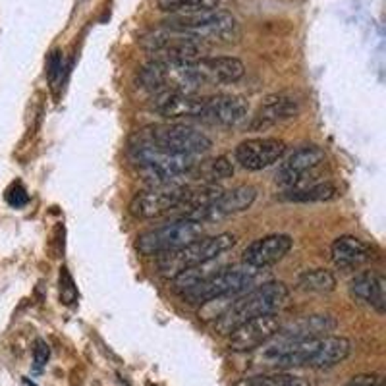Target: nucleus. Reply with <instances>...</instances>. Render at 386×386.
<instances>
[{
    "label": "nucleus",
    "instance_id": "2eb2a0df",
    "mask_svg": "<svg viewBox=\"0 0 386 386\" xmlns=\"http://www.w3.org/2000/svg\"><path fill=\"white\" fill-rule=\"evenodd\" d=\"M286 153V143L278 138L245 139L234 151L236 163L245 171H263L278 163Z\"/></svg>",
    "mask_w": 386,
    "mask_h": 386
},
{
    "label": "nucleus",
    "instance_id": "f3484780",
    "mask_svg": "<svg viewBox=\"0 0 386 386\" xmlns=\"http://www.w3.org/2000/svg\"><path fill=\"white\" fill-rule=\"evenodd\" d=\"M249 116V103L238 95H215L205 97V120H210L215 124L234 126L243 124Z\"/></svg>",
    "mask_w": 386,
    "mask_h": 386
},
{
    "label": "nucleus",
    "instance_id": "c756f323",
    "mask_svg": "<svg viewBox=\"0 0 386 386\" xmlns=\"http://www.w3.org/2000/svg\"><path fill=\"white\" fill-rule=\"evenodd\" d=\"M6 201L12 207H24V205H27V201H29V195H27L26 188L21 186V183H14L12 188L6 191Z\"/></svg>",
    "mask_w": 386,
    "mask_h": 386
},
{
    "label": "nucleus",
    "instance_id": "7c9ffc66",
    "mask_svg": "<svg viewBox=\"0 0 386 386\" xmlns=\"http://www.w3.org/2000/svg\"><path fill=\"white\" fill-rule=\"evenodd\" d=\"M51 357V347L45 340L35 342V347H33V363H35V369H43L46 365V361Z\"/></svg>",
    "mask_w": 386,
    "mask_h": 386
},
{
    "label": "nucleus",
    "instance_id": "393cba45",
    "mask_svg": "<svg viewBox=\"0 0 386 386\" xmlns=\"http://www.w3.org/2000/svg\"><path fill=\"white\" fill-rule=\"evenodd\" d=\"M298 288L311 294H328L336 290V276L327 268H311L298 276Z\"/></svg>",
    "mask_w": 386,
    "mask_h": 386
},
{
    "label": "nucleus",
    "instance_id": "9d476101",
    "mask_svg": "<svg viewBox=\"0 0 386 386\" xmlns=\"http://www.w3.org/2000/svg\"><path fill=\"white\" fill-rule=\"evenodd\" d=\"M186 186L182 183H171V186H151L149 190L138 191L130 203V213L136 218L151 220L166 215L174 209H180V205L186 195Z\"/></svg>",
    "mask_w": 386,
    "mask_h": 386
},
{
    "label": "nucleus",
    "instance_id": "0eeeda50",
    "mask_svg": "<svg viewBox=\"0 0 386 386\" xmlns=\"http://www.w3.org/2000/svg\"><path fill=\"white\" fill-rule=\"evenodd\" d=\"M143 138L145 143L153 145V147H157V149L168 151V153H178V155H190V157L207 153V151L210 149V145H213L203 131L183 124L147 128Z\"/></svg>",
    "mask_w": 386,
    "mask_h": 386
},
{
    "label": "nucleus",
    "instance_id": "6e6552de",
    "mask_svg": "<svg viewBox=\"0 0 386 386\" xmlns=\"http://www.w3.org/2000/svg\"><path fill=\"white\" fill-rule=\"evenodd\" d=\"M141 45L147 53L155 56V62H176V64L193 62L201 59L203 53L199 41L166 27L149 33L147 37H143Z\"/></svg>",
    "mask_w": 386,
    "mask_h": 386
},
{
    "label": "nucleus",
    "instance_id": "7ed1b4c3",
    "mask_svg": "<svg viewBox=\"0 0 386 386\" xmlns=\"http://www.w3.org/2000/svg\"><path fill=\"white\" fill-rule=\"evenodd\" d=\"M259 275H261L259 268L249 267L245 263L218 268L207 280L199 282L193 288L183 290V298H188L191 303H209L226 295L234 298L242 292H248V288L255 284Z\"/></svg>",
    "mask_w": 386,
    "mask_h": 386
},
{
    "label": "nucleus",
    "instance_id": "cd10ccee",
    "mask_svg": "<svg viewBox=\"0 0 386 386\" xmlns=\"http://www.w3.org/2000/svg\"><path fill=\"white\" fill-rule=\"evenodd\" d=\"M234 174V166L228 163L226 157H218L209 163V178L210 180H226Z\"/></svg>",
    "mask_w": 386,
    "mask_h": 386
},
{
    "label": "nucleus",
    "instance_id": "bb28decb",
    "mask_svg": "<svg viewBox=\"0 0 386 386\" xmlns=\"http://www.w3.org/2000/svg\"><path fill=\"white\" fill-rule=\"evenodd\" d=\"M234 386H308V382L290 373H263L243 377Z\"/></svg>",
    "mask_w": 386,
    "mask_h": 386
},
{
    "label": "nucleus",
    "instance_id": "412c9836",
    "mask_svg": "<svg viewBox=\"0 0 386 386\" xmlns=\"http://www.w3.org/2000/svg\"><path fill=\"white\" fill-rule=\"evenodd\" d=\"M371 255H373L371 245L355 236L336 238L332 248H330L332 263L342 270H352V268L365 265L371 259Z\"/></svg>",
    "mask_w": 386,
    "mask_h": 386
},
{
    "label": "nucleus",
    "instance_id": "f257e3e1",
    "mask_svg": "<svg viewBox=\"0 0 386 386\" xmlns=\"http://www.w3.org/2000/svg\"><path fill=\"white\" fill-rule=\"evenodd\" d=\"M290 298V290L284 282L270 280L265 282L255 290H251L245 295H240L236 301L226 305L223 313L216 317L215 330L218 334H230L234 328H238L242 322L255 319L261 315L276 313L278 309L286 305Z\"/></svg>",
    "mask_w": 386,
    "mask_h": 386
},
{
    "label": "nucleus",
    "instance_id": "ddd939ff",
    "mask_svg": "<svg viewBox=\"0 0 386 386\" xmlns=\"http://www.w3.org/2000/svg\"><path fill=\"white\" fill-rule=\"evenodd\" d=\"M188 66L199 87L236 83L245 73L243 62L234 56H201Z\"/></svg>",
    "mask_w": 386,
    "mask_h": 386
},
{
    "label": "nucleus",
    "instance_id": "4468645a",
    "mask_svg": "<svg viewBox=\"0 0 386 386\" xmlns=\"http://www.w3.org/2000/svg\"><path fill=\"white\" fill-rule=\"evenodd\" d=\"M280 330V321L278 315L268 313L249 319V321L242 322L240 327L234 328L228 334V347L232 352H253L257 347L265 346L268 342L275 338Z\"/></svg>",
    "mask_w": 386,
    "mask_h": 386
},
{
    "label": "nucleus",
    "instance_id": "aec40b11",
    "mask_svg": "<svg viewBox=\"0 0 386 386\" xmlns=\"http://www.w3.org/2000/svg\"><path fill=\"white\" fill-rule=\"evenodd\" d=\"M300 112V103L298 98L290 97V95H270L261 103V106L257 108L255 116L251 120V130H265L270 126L284 122L298 116Z\"/></svg>",
    "mask_w": 386,
    "mask_h": 386
},
{
    "label": "nucleus",
    "instance_id": "9b49d317",
    "mask_svg": "<svg viewBox=\"0 0 386 386\" xmlns=\"http://www.w3.org/2000/svg\"><path fill=\"white\" fill-rule=\"evenodd\" d=\"M263 350V354L255 357L257 365L270 367V369H294V367H309L313 360L319 338L309 340H286L278 338Z\"/></svg>",
    "mask_w": 386,
    "mask_h": 386
},
{
    "label": "nucleus",
    "instance_id": "4be33fe9",
    "mask_svg": "<svg viewBox=\"0 0 386 386\" xmlns=\"http://www.w3.org/2000/svg\"><path fill=\"white\" fill-rule=\"evenodd\" d=\"M334 328H336V321L330 315H308L286 328L280 327L276 336L286 340H309V338L328 336V332H332Z\"/></svg>",
    "mask_w": 386,
    "mask_h": 386
},
{
    "label": "nucleus",
    "instance_id": "b1692460",
    "mask_svg": "<svg viewBox=\"0 0 386 386\" xmlns=\"http://www.w3.org/2000/svg\"><path fill=\"white\" fill-rule=\"evenodd\" d=\"M338 188L330 182H315L301 188H292L284 191L282 199L294 201V203H317V201H330L334 197H338Z\"/></svg>",
    "mask_w": 386,
    "mask_h": 386
},
{
    "label": "nucleus",
    "instance_id": "c85d7f7f",
    "mask_svg": "<svg viewBox=\"0 0 386 386\" xmlns=\"http://www.w3.org/2000/svg\"><path fill=\"white\" fill-rule=\"evenodd\" d=\"M76 295H78V290L73 286V280L70 273H68V268H62V273H60V298L64 303H73L76 301Z\"/></svg>",
    "mask_w": 386,
    "mask_h": 386
},
{
    "label": "nucleus",
    "instance_id": "20e7f679",
    "mask_svg": "<svg viewBox=\"0 0 386 386\" xmlns=\"http://www.w3.org/2000/svg\"><path fill=\"white\" fill-rule=\"evenodd\" d=\"M163 24L166 29L190 35L197 41H230L238 29L236 18L218 8L190 14H172Z\"/></svg>",
    "mask_w": 386,
    "mask_h": 386
},
{
    "label": "nucleus",
    "instance_id": "5701e85b",
    "mask_svg": "<svg viewBox=\"0 0 386 386\" xmlns=\"http://www.w3.org/2000/svg\"><path fill=\"white\" fill-rule=\"evenodd\" d=\"M352 354V342L344 338V336H322L317 342V350H315L313 360L309 367L313 369H332V367L340 365L342 361H346Z\"/></svg>",
    "mask_w": 386,
    "mask_h": 386
},
{
    "label": "nucleus",
    "instance_id": "473e14b6",
    "mask_svg": "<svg viewBox=\"0 0 386 386\" xmlns=\"http://www.w3.org/2000/svg\"><path fill=\"white\" fill-rule=\"evenodd\" d=\"M60 70H62V59H60L59 53H53V56L49 60V78H51V81H54Z\"/></svg>",
    "mask_w": 386,
    "mask_h": 386
},
{
    "label": "nucleus",
    "instance_id": "a211bd4d",
    "mask_svg": "<svg viewBox=\"0 0 386 386\" xmlns=\"http://www.w3.org/2000/svg\"><path fill=\"white\" fill-rule=\"evenodd\" d=\"M350 295L379 315L386 313V278L377 270H363L350 280Z\"/></svg>",
    "mask_w": 386,
    "mask_h": 386
},
{
    "label": "nucleus",
    "instance_id": "2f4dec72",
    "mask_svg": "<svg viewBox=\"0 0 386 386\" xmlns=\"http://www.w3.org/2000/svg\"><path fill=\"white\" fill-rule=\"evenodd\" d=\"M344 386H385V379H382L380 375L375 373L355 375V377H352Z\"/></svg>",
    "mask_w": 386,
    "mask_h": 386
},
{
    "label": "nucleus",
    "instance_id": "a878e982",
    "mask_svg": "<svg viewBox=\"0 0 386 386\" xmlns=\"http://www.w3.org/2000/svg\"><path fill=\"white\" fill-rule=\"evenodd\" d=\"M224 0H157L158 8L163 12L171 14H190L201 10H216L223 6Z\"/></svg>",
    "mask_w": 386,
    "mask_h": 386
},
{
    "label": "nucleus",
    "instance_id": "f8f14e48",
    "mask_svg": "<svg viewBox=\"0 0 386 386\" xmlns=\"http://www.w3.org/2000/svg\"><path fill=\"white\" fill-rule=\"evenodd\" d=\"M257 197V190L253 186H238L228 191H223L220 195L216 197L215 201L203 209H197L193 213L183 215V218H190L195 223H213V220H220L230 215H238L248 210Z\"/></svg>",
    "mask_w": 386,
    "mask_h": 386
},
{
    "label": "nucleus",
    "instance_id": "dca6fc26",
    "mask_svg": "<svg viewBox=\"0 0 386 386\" xmlns=\"http://www.w3.org/2000/svg\"><path fill=\"white\" fill-rule=\"evenodd\" d=\"M292 245H294V240L288 234H270V236L259 238L243 249V263L263 270L288 255Z\"/></svg>",
    "mask_w": 386,
    "mask_h": 386
},
{
    "label": "nucleus",
    "instance_id": "1a4fd4ad",
    "mask_svg": "<svg viewBox=\"0 0 386 386\" xmlns=\"http://www.w3.org/2000/svg\"><path fill=\"white\" fill-rule=\"evenodd\" d=\"M325 161H327V155L319 145H303L278 166L276 182L284 186L286 190L315 183L313 176H317Z\"/></svg>",
    "mask_w": 386,
    "mask_h": 386
},
{
    "label": "nucleus",
    "instance_id": "6ab92c4d",
    "mask_svg": "<svg viewBox=\"0 0 386 386\" xmlns=\"http://www.w3.org/2000/svg\"><path fill=\"white\" fill-rule=\"evenodd\" d=\"M155 111L164 118H203L205 97L188 95V93H158L155 98Z\"/></svg>",
    "mask_w": 386,
    "mask_h": 386
},
{
    "label": "nucleus",
    "instance_id": "f03ea898",
    "mask_svg": "<svg viewBox=\"0 0 386 386\" xmlns=\"http://www.w3.org/2000/svg\"><path fill=\"white\" fill-rule=\"evenodd\" d=\"M236 245V236L230 232H223L216 236H201L183 245L180 249H174L171 253H164L158 259V270L166 278H174L183 270H188L197 265L215 261L226 251Z\"/></svg>",
    "mask_w": 386,
    "mask_h": 386
},
{
    "label": "nucleus",
    "instance_id": "423d86ee",
    "mask_svg": "<svg viewBox=\"0 0 386 386\" xmlns=\"http://www.w3.org/2000/svg\"><path fill=\"white\" fill-rule=\"evenodd\" d=\"M205 234V224L190 220V218H178L166 223L157 228H151L139 234L136 248L141 255H164L174 249L188 245L190 242L201 238Z\"/></svg>",
    "mask_w": 386,
    "mask_h": 386
},
{
    "label": "nucleus",
    "instance_id": "39448f33",
    "mask_svg": "<svg viewBox=\"0 0 386 386\" xmlns=\"http://www.w3.org/2000/svg\"><path fill=\"white\" fill-rule=\"evenodd\" d=\"M133 161L151 180V186H171L190 174L195 168V161L190 155H178L157 149L149 143L133 147Z\"/></svg>",
    "mask_w": 386,
    "mask_h": 386
}]
</instances>
